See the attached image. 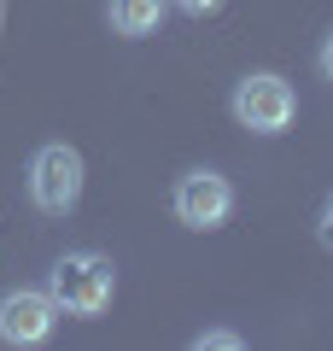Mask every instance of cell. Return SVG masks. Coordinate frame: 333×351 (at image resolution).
I'll use <instances>...</instances> for the list:
<instances>
[{
  "label": "cell",
  "instance_id": "52a82bcc",
  "mask_svg": "<svg viewBox=\"0 0 333 351\" xmlns=\"http://www.w3.org/2000/svg\"><path fill=\"white\" fill-rule=\"evenodd\" d=\"M193 346H199V351H205V346H210V351H240V346H246V339H240L234 328H205V334H199Z\"/></svg>",
  "mask_w": 333,
  "mask_h": 351
},
{
  "label": "cell",
  "instance_id": "30bf717a",
  "mask_svg": "<svg viewBox=\"0 0 333 351\" xmlns=\"http://www.w3.org/2000/svg\"><path fill=\"white\" fill-rule=\"evenodd\" d=\"M316 234H321V246L333 252V199H328V211H321V228H316Z\"/></svg>",
  "mask_w": 333,
  "mask_h": 351
},
{
  "label": "cell",
  "instance_id": "ba28073f",
  "mask_svg": "<svg viewBox=\"0 0 333 351\" xmlns=\"http://www.w3.org/2000/svg\"><path fill=\"white\" fill-rule=\"evenodd\" d=\"M170 6H182L187 18H210V12H217V6H222V0H170Z\"/></svg>",
  "mask_w": 333,
  "mask_h": 351
},
{
  "label": "cell",
  "instance_id": "277c9868",
  "mask_svg": "<svg viewBox=\"0 0 333 351\" xmlns=\"http://www.w3.org/2000/svg\"><path fill=\"white\" fill-rule=\"evenodd\" d=\"M170 205H175V217H182L187 228H222L228 211H234V182L217 176V170H187L182 182H175Z\"/></svg>",
  "mask_w": 333,
  "mask_h": 351
},
{
  "label": "cell",
  "instance_id": "9c48e42d",
  "mask_svg": "<svg viewBox=\"0 0 333 351\" xmlns=\"http://www.w3.org/2000/svg\"><path fill=\"white\" fill-rule=\"evenodd\" d=\"M316 64H321V76L333 82V29H328V41H321V53H316Z\"/></svg>",
  "mask_w": 333,
  "mask_h": 351
},
{
  "label": "cell",
  "instance_id": "7a4b0ae2",
  "mask_svg": "<svg viewBox=\"0 0 333 351\" xmlns=\"http://www.w3.org/2000/svg\"><path fill=\"white\" fill-rule=\"evenodd\" d=\"M76 199H82V152L64 141H47L29 158V205L47 217H71Z\"/></svg>",
  "mask_w": 333,
  "mask_h": 351
},
{
  "label": "cell",
  "instance_id": "6da1fadb",
  "mask_svg": "<svg viewBox=\"0 0 333 351\" xmlns=\"http://www.w3.org/2000/svg\"><path fill=\"white\" fill-rule=\"evenodd\" d=\"M47 293L64 316H99L117 293V269L106 252H64L47 269Z\"/></svg>",
  "mask_w": 333,
  "mask_h": 351
},
{
  "label": "cell",
  "instance_id": "5b68a950",
  "mask_svg": "<svg viewBox=\"0 0 333 351\" xmlns=\"http://www.w3.org/2000/svg\"><path fill=\"white\" fill-rule=\"evenodd\" d=\"M53 322H59V304L47 287H18L0 299V339L6 346H47Z\"/></svg>",
  "mask_w": 333,
  "mask_h": 351
},
{
  "label": "cell",
  "instance_id": "8992f818",
  "mask_svg": "<svg viewBox=\"0 0 333 351\" xmlns=\"http://www.w3.org/2000/svg\"><path fill=\"white\" fill-rule=\"evenodd\" d=\"M164 12H170V0H111V6H106L111 29H117V36H129V41H140V36H158Z\"/></svg>",
  "mask_w": 333,
  "mask_h": 351
},
{
  "label": "cell",
  "instance_id": "3957f363",
  "mask_svg": "<svg viewBox=\"0 0 333 351\" xmlns=\"http://www.w3.org/2000/svg\"><path fill=\"white\" fill-rule=\"evenodd\" d=\"M234 117L240 129H251V135H281V129H293L298 117V94L286 76L275 71H251L234 82Z\"/></svg>",
  "mask_w": 333,
  "mask_h": 351
}]
</instances>
